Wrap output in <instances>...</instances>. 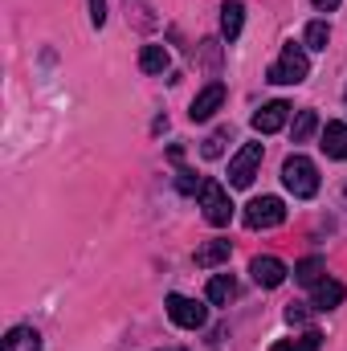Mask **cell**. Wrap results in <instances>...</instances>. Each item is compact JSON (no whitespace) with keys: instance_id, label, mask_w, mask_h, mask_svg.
I'll return each mask as SVG.
<instances>
[{"instance_id":"cell-1","label":"cell","mask_w":347,"mask_h":351,"mask_svg":"<svg viewBox=\"0 0 347 351\" xmlns=\"http://www.w3.org/2000/svg\"><path fill=\"white\" fill-rule=\"evenodd\" d=\"M307 74H311V58H307L302 45L290 41V45L282 49V58L270 66L265 82H274V86H298V82H307Z\"/></svg>"},{"instance_id":"cell-2","label":"cell","mask_w":347,"mask_h":351,"mask_svg":"<svg viewBox=\"0 0 347 351\" xmlns=\"http://www.w3.org/2000/svg\"><path fill=\"white\" fill-rule=\"evenodd\" d=\"M282 184H286V192H294L298 200H311V196L319 192V168H315V160L290 156V160L282 164Z\"/></svg>"},{"instance_id":"cell-3","label":"cell","mask_w":347,"mask_h":351,"mask_svg":"<svg viewBox=\"0 0 347 351\" xmlns=\"http://www.w3.org/2000/svg\"><path fill=\"white\" fill-rule=\"evenodd\" d=\"M200 208H204V221L217 225V229L233 221V200H229V192L217 180H204L200 184Z\"/></svg>"},{"instance_id":"cell-4","label":"cell","mask_w":347,"mask_h":351,"mask_svg":"<svg viewBox=\"0 0 347 351\" xmlns=\"http://www.w3.org/2000/svg\"><path fill=\"white\" fill-rule=\"evenodd\" d=\"M168 319H172L176 327H184V331H200L204 323H208V311L196 302V298H184V294H168Z\"/></svg>"},{"instance_id":"cell-5","label":"cell","mask_w":347,"mask_h":351,"mask_svg":"<svg viewBox=\"0 0 347 351\" xmlns=\"http://www.w3.org/2000/svg\"><path fill=\"white\" fill-rule=\"evenodd\" d=\"M286 221V204L278 196H258L246 204V225L250 229H278Z\"/></svg>"},{"instance_id":"cell-6","label":"cell","mask_w":347,"mask_h":351,"mask_svg":"<svg viewBox=\"0 0 347 351\" xmlns=\"http://www.w3.org/2000/svg\"><path fill=\"white\" fill-rule=\"evenodd\" d=\"M261 168V143H246L233 160H229V184L233 188H250L254 184V176Z\"/></svg>"},{"instance_id":"cell-7","label":"cell","mask_w":347,"mask_h":351,"mask_svg":"<svg viewBox=\"0 0 347 351\" xmlns=\"http://www.w3.org/2000/svg\"><path fill=\"white\" fill-rule=\"evenodd\" d=\"M221 102H225V86H221V82H208V86L192 98V110H188V114H192V123L213 119V114L221 110Z\"/></svg>"},{"instance_id":"cell-8","label":"cell","mask_w":347,"mask_h":351,"mask_svg":"<svg viewBox=\"0 0 347 351\" xmlns=\"http://www.w3.org/2000/svg\"><path fill=\"white\" fill-rule=\"evenodd\" d=\"M286 119H290V106L286 102H265L258 114H254V131L258 135H274V131L286 127Z\"/></svg>"},{"instance_id":"cell-9","label":"cell","mask_w":347,"mask_h":351,"mask_svg":"<svg viewBox=\"0 0 347 351\" xmlns=\"http://www.w3.org/2000/svg\"><path fill=\"white\" fill-rule=\"evenodd\" d=\"M250 274H254V282L265 286V290H274V286L286 282V265L278 262V258H254L250 262Z\"/></svg>"},{"instance_id":"cell-10","label":"cell","mask_w":347,"mask_h":351,"mask_svg":"<svg viewBox=\"0 0 347 351\" xmlns=\"http://www.w3.org/2000/svg\"><path fill=\"white\" fill-rule=\"evenodd\" d=\"M344 298H347V290H344V282H335V278H323L315 286V311H335Z\"/></svg>"},{"instance_id":"cell-11","label":"cell","mask_w":347,"mask_h":351,"mask_svg":"<svg viewBox=\"0 0 347 351\" xmlns=\"http://www.w3.org/2000/svg\"><path fill=\"white\" fill-rule=\"evenodd\" d=\"M0 351H41V335L33 327H12L0 339Z\"/></svg>"},{"instance_id":"cell-12","label":"cell","mask_w":347,"mask_h":351,"mask_svg":"<svg viewBox=\"0 0 347 351\" xmlns=\"http://www.w3.org/2000/svg\"><path fill=\"white\" fill-rule=\"evenodd\" d=\"M323 152L331 160H347V123H327L323 127Z\"/></svg>"},{"instance_id":"cell-13","label":"cell","mask_w":347,"mask_h":351,"mask_svg":"<svg viewBox=\"0 0 347 351\" xmlns=\"http://www.w3.org/2000/svg\"><path fill=\"white\" fill-rule=\"evenodd\" d=\"M233 294H237L233 274H213V278H208V302H213V306H229Z\"/></svg>"},{"instance_id":"cell-14","label":"cell","mask_w":347,"mask_h":351,"mask_svg":"<svg viewBox=\"0 0 347 351\" xmlns=\"http://www.w3.org/2000/svg\"><path fill=\"white\" fill-rule=\"evenodd\" d=\"M241 25H246V8H241L237 0H229V4L221 8V33H225L229 41H237V37H241Z\"/></svg>"},{"instance_id":"cell-15","label":"cell","mask_w":347,"mask_h":351,"mask_svg":"<svg viewBox=\"0 0 347 351\" xmlns=\"http://www.w3.org/2000/svg\"><path fill=\"white\" fill-rule=\"evenodd\" d=\"M139 70H143V74H164V70H168V49H164V45H143Z\"/></svg>"},{"instance_id":"cell-16","label":"cell","mask_w":347,"mask_h":351,"mask_svg":"<svg viewBox=\"0 0 347 351\" xmlns=\"http://www.w3.org/2000/svg\"><path fill=\"white\" fill-rule=\"evenodd\" d=\"M323 269H327L323 258H302V262L294 265V282H302V286H319V282H323Z\"/></svg>"},{"instance_id":"cell-17","label":"cell","mask_w":347,"mask_h":351,"mask_svg":"<svg viewBox=\"0 0 347 351\" xmlns=\"http://www.w3.org/2000/svg\"><path fill=\"white\" fill-rule=\"evenodd\" d=\"M221 262H229V241H208V245H200L196 250V265H221Z\"/></svg>"},{"instance_id":"cell-18","label":"cell","mask_w":347,"mask_h":351,"mask_svg":"<svg viewBox=\"0 0 347 351\" xmlns=\"http://www.w3.org/2000/svg\"><path fill=\"white\" fill-rule=\"evenodd\" d=\"M319 343H323V335L319 331H307L302 339H278L270 351H319Z\"/></svg>"},{"instance_id":"cell-19","label":"cell","mask_w":347,"mask_h":351,"mask_svg":"<svg viewBox=\"0 0 347 351\" xmlns=\"http://www.w3.org/2000/svg\"><path fill=\"white\" fill-rule=\"evenodd\" d=\"M315 131H319V114L315 110H298V119H294V143H307Z\"/></svg>"},{"instance_id":"cell-20","label":"cell","mask_w":347,"mask_h":351,"mask_svg":"<svg viewBox=\"0 0 347 351\" xmlns=\"http://www.w3.org/2000/svg\"><path fill=\"white\" fill-rule=\"evenodd\" d=\"M302 41H307V49H327V41H331V29H327V21H311Z\"/></svg>"},{"instance_id":"cell-21","label":"cell","mask_w":347,"mask_h":351,"mask_svg":"<svg viewBox=\"0 0 347 351\" xmlns=\"http://www.w3.org/2000/svg\"><path fill=\"white\" fill-rule=\"evenodd\" d=\"M225 139H229V131H213V135L204 139V156H208V160H217V156L225 152Z\"/></svg>"},{"instance_id":"cell-22","label":"cell","mask_w":347,"mask_h":351,"mask_svg":"<svg viewBox=\"0 0 347 351\" xmlns=\"http://www.w3.org/2000/svg\"><path fill=\"white\" fill-rule=\"evenodd\" d=\"M176 188H180L184 196H192V192L200 188V176H196V172H180V180H176Z\"/></svg>"},{"instance_id":"cell-23","label":"cell","mask_w":347,"mask_h":351,"mask_svg":"<svg viewBox=\"0 0 347 351\" xmlns=\"http://www.w3.org/2000/svg\"><path fill=\"white\" fill-rule=\"evenodd\" d=\"M90 25H94V29L106 25V0H90Z\"/></svg>"},{"instance_id":"cell-24","label":"cell","mask_w":347,"mask_h":351,"mask_svg":"<svg viewBox=\"0 0 347 351\" xmlns=\"http://www.w3.org/2000/svg\"><path fill=\"white\" fill-rule=\"evenodd\" d=\"M286 323H307V306L302 302H290L286 306Z\"/></svg>"},{"instance_id":"cell-25","label":"cell","mask_w":347,"mask_h":351,"mask_svg":"<svg viewBox=\"0 0 347 351\" xmlns=\"http://www.w3.org/2000/svg\"><path fill=\"white\" fill-rule=\"evenodd\" d=\"M315 8H319V12H335V8H339V0H315Z\"/></svg>"}]
</instances>
